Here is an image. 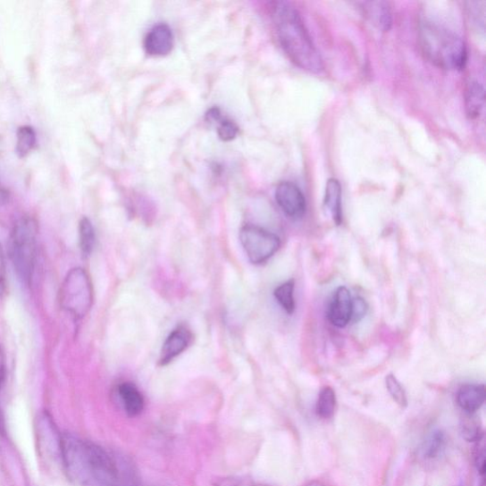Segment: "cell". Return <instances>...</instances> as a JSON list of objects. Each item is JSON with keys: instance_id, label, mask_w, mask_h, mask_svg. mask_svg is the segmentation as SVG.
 Returning <instances> with one entry per match:
<instances>
[{"instance_id": "cell-2", "label": "cell", "mask_w": 486, "mask_h": 486, "mask_svg": "<svg viewBox=\"0 0 486 486\" xmlns=\"http://www.w3.org/2000/svg\"><path fill=\"white\" fill-rule=\"evenodd\" d=\"M272 18L281 48L289 59L304 71L322 72L323 60L298 11L291 4L275 3Z\"/></svg>"}, {"instance_id": "cell-20", "label": "cell", "mask_w": 486, "mask_h": 486, "mask_svg": "<svg viewBox=\"0 0 486 486\" xmlns=\"http://www.w3.org/2000/svg\"><path fill=\"white\" fill-rule=\"evenodd\" d=\"M80 245L85 256L93 253L96 245V231L93 223L88 218H83L80 222Z\"/></svg>"}, {"instance_id": "cell-30", "label": "cell", "mask_w": 486, "mask_h": 486, "mask_svg": "<svg viewBox=\"0 0 486 486\" xmlns=\"http://www.w3.org/2000/svg\"><path fill=\"white\" fill-rule=\"evenodd\" d=\"M482 486H484V484H482Z\"/></svg>"}, {"instance_id": "cell-15", "label": "cell", "mask_w": 486, "mask_h": 486, "mask_svg": "<svg viewBox=\"0 0 486 486\" xmlns=\"http://www.w3.org/2000/svg\"><path fill=\"white\" fill-rule=\"evenodd\" d=\"M465 112L473 120L478 119L483 113L485 105V91L478 81H471L465 89Z\"/></svg>"}, {"instance_id": "cell-16", "label": "cell", "mask_w": 486, "mask_h": 486, "mask_svg": "<svg viewBox=\"0 0 486 486\" xmlns=\"http://www.w3.org/2000/svg\"><path fill=\"white\" fill-rule=\"evenodd\" d=\"M448 444L446 433L440 430L431 432L422 445L421 452L425 460H436L443 455Z\"/></svg>"}, {"instance_id": "cell-7", "label": "cell", "mask_w": 486, "mask_h": 486, "mask_svg": "<svg viewBox=\"0 0 486 486\" xmlns=\"http://www.w3.org/2000/svg\"><path fill=\"white\" fill-rule=\"evenodd\" d=\"M275 197L287 217L298 220L306 214V197L294 182L281 181L276 189Z\"/></svg>"}, {"instance_id": "cell-14", "label": "cell", "mask_w": 486, "mask_h": 486, "mask_svg": "<svg viewBox=\"0 0 486 486\" xmlns=\"http://www.w3.org/2000/svg\"><path fill=\"white\" fill-rule=\"evenodd\" d=\"M118 394L129 416L135 417L141 415L145 407V400L138 388L132 383L125 382L118 387Z\"/></svg>"}, {"instance_id": "cell-22", "label": "cell", "mask_w": 486, "mask_h": 486, "mask_svg": "<svg viewBox=\"0 0 486 486\" xmlns=\"http://www.w3.org/2000/svg\"><path fill=\"white\" fill-rule=\"evenodd\" d=\"M386 387L395 403L403 408L407 406L408 402L406 390L397 377L393 374L387 375Z\"/></svg>"}, {"instance_id": "cell-3", "label": "cell", "mask_w": 486, "mask_h": 486, "mask_svg": "<svg viewBox=\"0 0 486 486\" xmlns=\"http://www.w3.org/2000/svg\"><path fill=\"white\" fill-rule=\"evenodd\" d=\"M420 48L431 63L448 71H462L467 63L465 40L448 28L432 21L419 25Z\"/></svg>"}, {"instance_id": "cell-8", "label": "cell", "mask_w": 486, "mask_h": 486, "mask_svg": "<svg viewBox=\"0 0 486 486\" xmlns=\"http://www.w3.org/2000/svg\"><path fill=\"white\" fill-rule=\"evenodd\" d=\"M353 297L345 286H340L334 292L328 309L329 322L337 328H345L351 323Z\"/></svg>"}, {"instance_id": "cell-13", "label": "cell", "mask_w": 486, "mask_h": 486, "mask_svg": "<svg viewBox=\"0 0 486 486\" xmlns=\"http://www.w3.org/2000/svg\"><path fill=\"white\" fill-rule=\"evenodd\" d=\"M324 207L330 213L332 221L337 225L342 223V188L339 180L331 178L327 181Z\"/></svg>"}, {"instance_id": "cell-26", "label": "cell", "mask_w": 486, "mask_h": 486, "mask_svg": "<svg viewBox=\"0 0 486 486\" xmlns=\"http://www.w3.org/2000/svg\"><path fill=\"white\" fill-rule=\"evenodd\" d=\"M5 264L2 248H0V303H2L5 294Z\"/></svg>"}, {"instance_id": "cell-12", "label": "cell", "mask_w": 486, "mask_h": 486, "mask_svg": "<svg viewBox=\"0 0 486 486\" xmlns=\"http://www.w3.org/2000/svg\"><path fill=\"white\" fill-rule=\"evenodd\" d=\"M361 9L366 18L379 29L389 32L392 25L390 4L385 2L362 3Z\"/></svg>"}, {"instance_id": "cell-18", "label": "cell", "mask_w": 486, "mask_h": 486, "mask_svg": "<svg viewBox=\"0 0 486 486\" xmlns=\"http://www.w3.org/2000/svg\"><path fill=\"white\" fill-rule=\"evenodd\" d=\"M295 281H288L276 288L273 297L288 314H293L296 311Z\"/></svg>"}, {"instance_id": "cell-10", "label": "cell", "mask_w": 486, "mask_h": 486, "mask_svg": "<svg viewBox=\"0 0 486 486\" xmlns=\"http://www.w3.org/2000/svg\"><path fill=\"white\" fill-rule=\"evenodd\" d=\"M174 46L172 29L169 25L159 24L150 29L145 39V49L149 55L169 54Z\"/></svg>"}, {"instance_id": "cell-25", "label": "cell", "mask_w": 486, "mask_h": 486, "mask_svg": "<svg viewBox=\"0 0 486 486\" xmlns=\"http://www.w3.org/2000/svg\"><path fill=\"white\" fill-rule=\"evenodd\" d=\"M475 465L479 473L483 476L485 474V446L483 439L477 442L475 450Z\"/></svg>"}, {"instance_id": "cell-27", "label": "cell", "mask_w": 486, "mask_h": 486, "mask_svg": "<svg viewBox=\"0 0 486 486\" xmlns=\"http://www.w3.org/2000/svg\"><path fill=\"white\" fill-rule=\"evenodd\" d=\"M5 369H6L5 356L3 352L2 348H0V387H2V384L4 380Z\"/></svg>"}, {"instance_id": "cell-4", "label": "cell", "mask_w": 486, "mask_h": 486, "mask_svg": "<svg viewBox=\"0 0 486 486\" xmlns=\"http://www.w3.org/2000/svg\"><path fill=\"white\" fill-rule=\"evenodd\" d=\"M38 223L34 218L21 217L14 223L8 243L13 268L20 281L29 285L34 277L38 257Z\"/></svg>"}, {"instance_id": "cell-5", "label": "cell", "mask_w": 486, "mask_h": 486, "mask_svg": "<svg viewBox=\"0 0 486 486\" xmlns=\"http://www.w3.org/2000/svg\"><path fill=\"white\" fill-rule=\"evenodd\" d=\"M93 285L88 272L80 267L71 269L60 287V307L75 319H81L93 306Z\"/></svg>"}, {"instance_id": "cell-29", "label": "cell", "mask_w": 486, "mask_h": 486, "mask_svg": "<svg viewBox=\"0 0 486 486\" xmlns=\"http://www.w3.org/2000/svg\"><path fill=\"white\" fill-rule=\"evenodd\" d=\"M307 486H326V485L323 483L322 482L314 481L310 482Z\"/></svg>"}, {"instance_id": "cell-28", "label": "cell", "mask_w": 486, "mask_h": 486, "mask_svg": "<svg viewBox=\"0 0 486 486\" xmlns=\"http://www.w3.org/2000/svg\"><path fill=\"white\" fill-rule=\"evenodd\" d=\"M10 200V193L0 181V206L5 205Z\"/></svg>"}, {"instance_id": "cell-21", "label": "cell", "mask_w": 486, "mask_h": 486, "mask_svg": "<svg viewBox=\"0 0 486 486\" xmlns=\"http://www.w3.org/2000/svg\"><path fill=\"white\" fill-rule=\"evenodd\" d=\"M473 415H468L467 419L462 423L461 433L463 438L466 440L467 442L477 443L479 440L483 439V432L478 420H476Z\"/></svg>"}, {"instance_id": "cell-1", "label": "cell", "mask_w": 486, "mask_h": 486, "mask_svg": "<svg viewBox=\"0 0 486 486\" xmlns=\"http://www.w3.org/2000/svg\"><path fill=\"white\" fill-rule=\"evenodd\" d=\"M61 463L74 486H118V470L108 452L74 434L61 439Z\"/></svg>"}, {"instance_id": "cell-19", "label": "cell", "mask_w": 486, "mask_h": 486, "mask_svg": "<svg viewBox=\"0 0 486 486\" xmlns=\"http://www.w3.org/2000/svg\"><path fill=\"white\" fill-rule=\"evenodd\" d=\"M37 146V133L32 127L24 126L17 133V146L15 151L21 157H26Z\"/></svg>"}, {"instance_id": "cell-6", "label": "cell", "mask_w": 486, "mask_h": 486, "mask_svg": "<svg viewBox=\"0 0 486 486\" xmlns=\"http://www.w3.org/2000/svg\"><path fill=\"white\" fill-rule=\"evenodd\" d=\"M239 240L253 264H265L281 247V239L276 234L256 225L243 226Z\"/></svg>"}, {"instance_id": "cell-17", "label": "cell", "mask_w": 486, "mask_h": 486, "mask_svg": "<svg viewBox=\"0 0 486 486\" xmlns=\"http://www.w3.org/2000/svg\"><path fill=\"white\" fill-rule=\"evenodd\" d=\"M337 408V395L331 387H324L319 392L315 405V413L318 417L330 419Z\"/></svg>"}, {"instance_id": "cell-11", "label": "cell", "mask_w": 486, "mask_h": 486, "mask_svg": "<svg viewBox=\"0 0 486 486\" xmlns=\"http://www.w3.org/2000/svg\"><path fill=\"white\" fill-rule=\"evenodd\" d=\"M485 387L479 384L463 385L456 395L458 406L467 415H474L485 402Z\"/></svg>"}, {"instance_id": "cell-24", "label": "cell", "mask_w": 486, "mask_h": 486, "mask_svg": "<svg viewBox=\"0 0 486 486\" xmlns=\"http://www.w3.org/2000/svg\"><path fill=\"white\" fill-rule=\"evenodd\" d=\"M369 310L368 303L364 298L358 297L353 298V309L351 323H357L366 316Z\"/></svg>"}, {"instance_id": "cell-23", "label": "cell", "mask_w": 486, "mask_h": 486, "mask_svg": "<svg viewBox=\"0 0 486 486\" xmlns=\"http://www.w3.org/2000/svg\"><path fill=\"white\" fill-rule=\"evenodd\" d=\"M239 133V128L231 120H223L221 122L218 129L220 139L224 142H230L236 138Z\"/></svg>"}, {"instance_id": "cell-9", "label": "cell", "mask_w": 486, "mask_h": 486, "mask_svg": "<svg viewBox=\"0 0 486 486\" xmlns=\"http://www.w3.org/2000/svg\"><path fill=\"white\" fill-rule=\"evenodd\" d=\"M193 339V334L186 326H179L170 334L163 345L159 359L160 366H166L184 353Z\"/></svg>"}]
</instances>
